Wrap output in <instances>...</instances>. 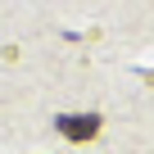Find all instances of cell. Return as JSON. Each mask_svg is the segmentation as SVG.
Instances as JSON below:
<instances>
[{"label":"cell","mask_w":154,"mask_h":154,"mask_svg":"<svg viewBox=\"0 0 154 154\" xmlns=\"http://www.w3.org/2000/svg\"><path fill=\"white\" fill-rule=\"evenodd\" d=\"M100 113H63L59 118V131L68 136V140H91V136H100Z\"/></svg>","instance_id":"1"}]
</instances>
